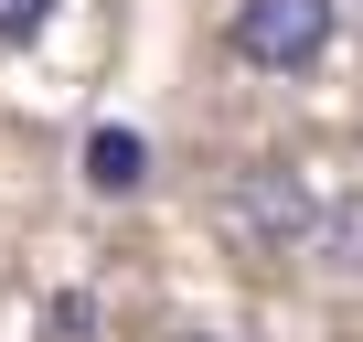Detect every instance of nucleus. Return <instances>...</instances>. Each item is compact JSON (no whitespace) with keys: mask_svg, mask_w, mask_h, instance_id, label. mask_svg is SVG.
I'll list each match as a JSON object with an SVG mask.
<instances>
[{"mask_svg":"<svg viewBox=\"0 0 363 342\" xmlns=\"http://www.w3.org/2000/svg\"><path fill=\"white\" fill-rule=\"evenodd\" d=\"M214 214H225V236H235L246 257H289V246L320 236V204H310V182H299L289 160H235Z\"/></svg>","mask_w":363,"mask_h":342,"instance_id":"f257e3e1","label":"nucleus"},{"mask_svg":"<svg viewBox=\"0 0 363 342\" xmlns=\"http://www.w3.org/2000/svg\"><path fill=\"white\" fill-rule=\"evenodd\" d=\"M331 0H235V22H225V43L257 65V75H310L320 54H331Z\"/></svg>","mask_w":363,"mask_h":342,"instance_id":"f03ea898","label":"nucleus"},{"mask_svg":"<svg viewBox=\"0 0 363 342\" xmlns=\"http://www.w3.org/2000/svg\"><path fill=\"white\" fill-rule=\"evenodd\" d=\"M86 182L96 193H139L150 182V139L139 128H86Z\"/></svg>","mask_w":363,"mask_h":342,"instance_id":"7ed1b4c3","label":"nucleus"},{"mask_svg":"<svg viewBox=\"0 0 363 342\" xmlns=\"http://www.w3.org/2000/svg\"><path fill=\"white\" fill-rule=\"evenodd\" d=\"M320 246H331V267H363V193H342L320 214Z\"/></svg>","mask_w":363,"mask_h":342,"instance_id":"20e7f679","label":"nucleus"},{"mask_svg":"<svg viewBox=\"0 0 363 342\" xmlns=\"http://www.w3.org/2000/svg\"><path fill=\"white\" fill-rule=\"evenodd\" d=\"M43 22H54V0H0V43H33Z\"/></svg>","mask_w":363,"mask_h":342,"instance_id":"39448f33","label":"nucleus"},{"mask_svg":"<svg viewBox=\"0 0 363 342\" xmlns=\"http://www.w3.org/2000/svg\"><path fill=\"white\" fill-rule=\"evenodd\" d=\"M171 342H235V331H171Z\"/></svg>","mask_w":363,"mask_h":342,"instance_id":"423d86ee","label":"nucleus"}]
</instances>
